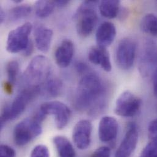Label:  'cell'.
<instances>
[{
    "mask_svg": "<svg viewBox=\"0 0 157 157\" xmlns=\"http://www.w3.org/2000/svg\"><path fill=\"white\" fill-rule=\"evenodd\" d=\"M32 29V24L26 22L10 31L6 42V50L10 53L24 52L30 42L29 37Z\"/></svg>",
    "mask_w": 157,
    "mask_h": 157,
    "instance_id": "6",
    "label": "cell"
},
{
    "mask_svg": "<svg viewBox=\"0 0 157 157\" xmlns=\"http://www.w3.org/2000/svg\"><path fill=\"white\" fill-rule=\"evenodd\" d=\"M39 110L45 116L55 117L56 127L59 130L64 128L70 120L71 111L64 103L59 101H50L43 103Z\"/></svg>",
    "mask_w": 157,
    "mask_h": 157,
    "instance_id": "7",
    "label": "cell"
},
{
    "mask_svg": "<svg viewBox=\"0 0 157 157\" xmlns=\"http://www.w3.org/2000/svg\"><path fill=\"white\" fill-rule=\"evenodd\" d=\"M107 89L97 75L87 73L79 82L74 100L75 108L81 112H87L95 116L106 107Z\"/></svg>",
    "mask_w": 157,
    "mask_h": 157,
    "instance_id": "1",
    "label": "cell"
},
{
    "mask_svg": "<svg viewBox=\"0 0 157 157\" xmlns=\"http://www.w3.org/2000/svg\"><path fill=\"white\" fill-rule=\"evenodd\" d=\"M148 136L151 141L157 142V119L153 120L148 127Z\"/></svg>",
    "mask_w": 157,
    "mask_h": 157,
    "instance_id": "27",
    "label": "cell"
},
{
    "mask_svg": "<svg viewBox=\"0 0 157 157\" xmlns=\"http://www.w3.org/2000/svg\"><path fill=\"white\" fill-rule=\"evenodd\" d=\"M152 84L154 94L157 98V67L152 74Z\"/></svg>",
    "mask_w": 157,
    "mask_h": 157,
    "instance_id": "31",
    "label": "cell"
},
{
    "mask_svg": "<svg viewBox=\"0 0 157 157\" xmlns=\"http://www.w3.org/2000/svg\"><path fill=\"white\" fill-rule=\"evenodd\" d=\"M92 125L89 120H81L74 127L72 138L75 146L80 150L87 149L91 142Z\"/></svg>",
    "mask_w": 157,
    "mask_h": 157,
    "instance_id": "11",
    "label": "cell"
},
{
    "mask_svg": "<svg viewBox=\"0 0 157 157\" xmlns=\"http://www.w3.org/2000/svg\"><path fill=\"white\" fill-rule=\"evenodd\" d=\"M53 36V32L51 29L41 25H37L34 30V40L37 49L47 53L50 49Z\"/></svg>",
    "mask_w": 157,
    "mask_h": 157,
    "instance_id": "17",
    "label": "cell"
},
{
    "mask_svg": "<svg viewBox=\"0 0 157 157\" xmlns=\"http://www.w3.org/2000/svg\"><path fill=\"white\" fill-rule=\"evenodd\" d=\"M56 6L55 1H37L35 4L36 13L40 18H46L53 13Z\"/></svg>",
    "mask_w": 157,
    "mask_h": 157,
    "instance_id": "22",
    "label": "cell"
},
{
    "mask_svg": "<svg viewBox=\"0 0 157 157\" xmlns=\"http://www.w3.org/2000/svg\"><path fill=\"white\" fill-rule=\"evenodd\" d=\"M136 43L130 38L122 39L118 44L116 51V61L122 70H129L135 61Z\"/></svg>",
    "mask_w": 157,
    "mask_h": 157,
    "instance_id": "8",
    "label": "cell"
},
{
    "mask_svg": "<svg viewBox=\"0 0 157 157\" xmlns=\"http://www.w3.org/2000/svg\"><path fill=\"white\" fill-rule=\"evenodd\" d=\"M40 94V86H28L21 90L13 100L10 105L5 106L1 114V129L9 121L19 117L25 110L28 105Z\"/></svg>",
    "mask_w": 157,
    "mask_h": 157,
    "instance_id": "2",
    "label": "cell"
},
{
    "mask_svg": "<svg viewBox=\"0 0 157 157\" xmlns=\"http://www.w3.org/2000/svg\"><path fill=\"white\" fill-rule=\"evenodd\" d=\"M97 1H84L75 14L76 28L80 36L86 37L94 31L98 21Z\"/></svg>",
    "mask_w": 157,
    "mask_h": 157,
    "instance_id": "3",
    "label": "cell"
},
{
    "mask_svg": "<svg viewBox=\"0 0 157 157\" xmlns=\"http://www.w3.org/2000/svg\"><path fill=\"white\" fill-rule=\"evenodd\" d=\"M33 44L32 42L30 40L28 47L23 52V53L26 56H28L33 53Z\"/></svg>",
    "mask_w": 157,
    "mask_h": 157,
    "instance_id": "32",
    "label": "cell"
},
{
    "mask_svg": "<svg viewBox=\"0 0 157 157\" xmlns=\"http://www.w3.org/2000/svg\"><path fill=\"white\" fill-rule=\"evenodd\" d=\"M139 133L135 124L129 125L125 135L119 146L115 157H130L138 144Z\"/></svg>",
    "mask_w": 157,
    "mask_h": 157,
    "instance_id": "12",
    "label": "cell"
},
{
    "mask_svg": "<svg viewBox=\"0 0 157 157\" xmlns=\"http://www.w3.org/2000/svg\"><path fill=\"white\" fill-rule=\"evenodd\" d=\"M6 18V13L5 12L3 11V10L1 9V12H0V22L1 23H2Z\"/></svg>",
    "mask_w": 157,
    "mask_h": 157,
    "instance_id": "35",
    "label": "cell"
},
{
    "mask_svg": "<svg viewBox=\"0 0 157 157\" xmlns=\"http://www.w3.org/2000/svg\"><path fill=\"white\" fill-rule=\"evenodd\" d=\"M74 45L69 39H65L60 44L55 53L56 63L61 68H66L71 64L74 55Z\"/></svg>",
    "mask_w": 157,
    "mask_h": 157,
    "instance_id": "14",
    "label": "cell"
},
{
    "mask_svg": "<svg viewBox=\"0 0 157 157\" xmlns=\"http://www.w3.org/2000/svg\"><path fill=\"white\" fill-rule=\"evenodd\" d=\"M15 151L9 146L2 144L0 147V157H15Z\"/></svg>",
    "mask_w": 157,
    "mask_h": 157,
    "instance_id": "28",
    "label": "cell"
},
{
    "mask_svg": "<svg viewBox=\"0 0 157 157\" xmlns=\"http://www.w3.org/2000/svg\"><path fill=\"white\" fill-rule=\"evenodd\" d=\"M22 1L21 0H13V2H14L15 3H21Z\"/></svg>",
    "mask_w": 157,
    "mask_h": 157,
    "instance_id": "36",
    "label": "cell"
},
{
    "mask_svg": "<svg viewBox=\"0 0 157 157\" xmlns=\"http://www.w3.org/2000/svg\"><path fill=\"white\" fill-rule=\"evenodd\" d=\"M116 36V29L113 23L105 21L101 23L95 34L97 46L106 48L113 42Z\"/></svg>",
    "mask_w": 157,
    "mask_h": 157,
    "instance_id": "15",
    "label": "cell"
},
{
    "mask_svg": "<svg viewBox=\"0 0 157 157\" xmlns=\"http://www.w3.org/2000/svg\"><path fill=\"white\" fill-rule=\"evenodd\" d=\"M63 83L58 78H49L40 86V94L47 97L58 96L62 90Z\"/></svg>",
    "mask_w": 157,
    "mask_h": 157,
    "instance_id": "20",
    "label": "cell"
},
{
    "mask_svg": "<svg viewBox=\"0 0 157 157\" xmlns=\"http://www.w3.org/2000/svg\"><path fill=\"white\" fill-rule=\"evenodd\" d=\"M19 63L16 60H12L8 63L6 66V73L7 75L8 81L12 85L16 81L19 72Z\"/></svg>",
    "mask_w": 157,
    "mask_h": 157,
    "instance_id": "24",
    "label": "cell"
},
{
    "mask_svg": "<svg viewBox=\"0 0 157 157\" xmlns=\"http://www.w3.org/2000/svg\"><path fill=\"white\" fill-rule=\"evenodd\" d=\"M140 28L144 33L157 36V16L154 13L146 14L141 20Z\"/></svg>",
    "mask_w": 157,
    "mask_h": 157,
    "instance_id": "21",
    "label": "cell"
},
{
    "mask_svg": "<svg viewBox=\"0 0 157 157\" xmlns=\"http://www.w3.org/2000/svg\"><path fill=\"white\" fill-rule=\"evenodd\" d=\"M120 9V1L117 0H105L99 3L100 14L107 18L112 19L117 17Z\"/></svg>",
    "mask_w": 157,
    "mask_h": 157,
    "instance_id": "19",
    "label": "cell"
},
{
    "mask_svg": "<svg viewBox=\"0 0 157 157\" xmlns=\"http://www.w3.org/2000/svg\"><path fill=\"white\" fill-rule=\"evenodd\" d=\"M52 65L45 56L38 55L29 63L23 74V79L28 86H41L50 76Z\"/></svg>",
    "mask_w": 157,
    "mask_h": 157,
    "instance_id": "4",
    "label": "cell"
},
{
    "mask_svg": "<svg viewBox=\"0 0 157 157\" xmlns=\"http://www.w3.org/2000/svg\"><path fill=\"white\" fill-rule=\"evenodd\" d=\"M91 157H111V150L106 146L100 147L92 154Z\"/></svg>",
    "mask_w": 157,
    "mask_h": 157,
    "instance_id": "29",
    "label": "cell"
},
{
    "mask_svg": "<svg viewBox=\"0 0 157 157\" xmlns=\"http://www.w3.org/2000/svg\"><path fill=\"white\" fill-rule=\"evenodd\" d=\"M157 65V45L152 40H147L143 45L139 60V71L144 77L153 74Z\"/></svg>",
    "mask_w": 157,
    "mask_h": 157,
    "instance_id": "10",
    "label": "cell"
},
{
    "mask_svg": "<svg viewBox=\"0 0 157 157\" xmlns=\"http://www.w3.org/2000/svg\"><path fill=\"white\" fill-rule=\"evenodd\" d=\"M142 105L141 98L129 90L122 93L117 98L114 108L115 113L121 117H130L138 114Z\"/></svg>",
    "mask_w": 157,
    "mask_h": 157,
    "instance_id": "9",
    "label": "cell"
},
{
    "mask_svg": "<svg viewBox=\"0 0 157 157\" xmlns=\"http://www.w3.org/2000/svg\"><path fill=\"white\" fill-rule=\"evenodd\" d=\"M76 69L80 74H86L88 73L89 67L83 63H78L76 64Z\"/></svg>",
    "mask_w": 157,
    "mask_h": 157,
    "instance_id": "30",
    "label": "cell"
},
{
    "mask_svg": "<svg viewBox=\"0 0 157 157\" xmlns=\"http://www.w3.org/2000/svg\"><path fill=\"white\" fill-rule=\"evenodd\" d=\"M53 143L59 157H75V151L69 140L63 136H56Z\"/></svg>",
    "mask_w": 157,
    "mask_h": 157,
    "instance_id": "18",
    "label": "cell"
},
{
    "mask_svg": "<svg viewBox=\"0 0 157 157\" xmlns=\"http://www.w3.org/2000/svg\"><path fill=\"white\" fill-rule=\"evenodd\" d=\"M128 15V12L127 10L126 9H120L118 16L119 17L120 19L121 20H124L125 18V17H127Z\"/></svg>",
    "mask_w": 157,
    "mask_h": 157,
    "instance_id": "34",
    "label": "cell"
},
{
    "mask_svg": "<svg viewBox=\"0 0 157 157\" xmlns=\"http://www.w3.org/2000/svg\"><path fill=\"white\" fill-rule=\"evenodd\" d=\"M88 59L91 63L100 66L105 72H109L112 69L110 55L106 48L93 47L89 52Z\"/></svg>",
    "mask_w": 157,
    "mask_h": 157,
    "instance_id": "16",
    "label": "cell"
},
{
    "mask_svg": "<svg viewBox=\"0 0 157 157\" xmlns=\"http://www.w3.org/2000/svg\"><path fill=\"white\" fill-rule=\"evenodd\" d=\"M41 122L35 116L18 122L13 132L15 143L18 146H24L40 135L42 132Z\"/></svg>",
    "mask_w": 157,
    "mask_h": 157,
    "instance_id": "5",
    "label": "cell"
},
{
    "mask_svg": "<svg viewBox=\"0 0 157 157\" xmlns=\"http://www.w3.org/2000/svg\"><path fill=\"white\" fill-rule=\"evenodd\" d=\"M140 157H157V142L148 143L142 151Z\"/></svg>",
    "mask_w": 157,
    "mask_h": 157,
    "instance_id": "25",
    "label": "cell"
},
{
    "mask_svg": "<svg viewBox=\"0 0 157 157\" xmlns=\"http://www.w3.org/2000/svg\"><path fill=\"white\" fill-rule=\"evenodd\" d=\"M30 157H50V152L46 146L37 145L31 151Z\"/></svg>",
    "mask_w": 157,
    "mask_h": 157,
    "instance_id": "26",
    "label": "cell"
},
{
    "mask_svg": "<svg viewBox=\"0 0 157 157\" xmlns=\"http://www.w3.org/2000/svg\"><path fill=\"white\" fill-rule=\"evenodd\" d=\"M55 2L56 4V6L59 7H64L70 2V1L68 0H56V1H55Z\"/></svg>",
    "mask_w": 157,
    "mask_h": 157,
    "instance_id": "33",
    "label": "cell"
},
{
    "mask_svg": "<svg viewBox=\"0 0 157 157\" xmlns=\"http://www.w3.org/2000/svg\"><path fill=\"white\" fill-rule=\"evenodd\" d=\"M119 124L117 121L111 116H104L100 121L98 125V137L103 143L113 141L118 133Z\"/></svg>",
    "mask_w": 157,
    "mask_h": 157,
    "instance_id": "13",
    "label": "cell"
},
{
    "mask_svg": "<svg viewBox=\"0 0 157 157\" xmlns=\"http://www.w3.org/2000/svg\"><path fill=\"white\" fill-rule=\"evenodd\" d=\"M31 11L32 8L28 4L18 6L10 10L9 18L11 21H17L29 16Z\"/></svg>",
    "mask_w": 157,
    "mask_h": 157,
    "instance_id": "23",
    "label": "cell"
}]
</instances>
